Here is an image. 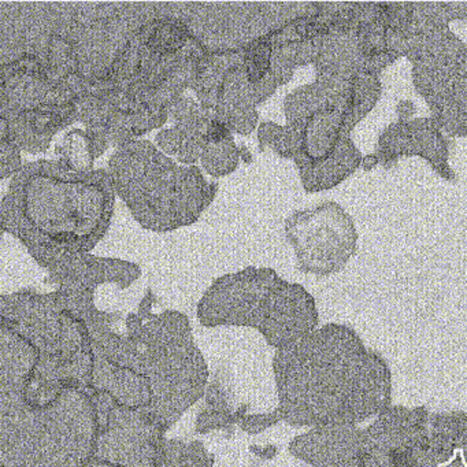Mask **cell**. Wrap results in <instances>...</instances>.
Wrapping results in <instances>:
<instances>
[{"label":"cell","instance_id":"14","mask_svg":"<svg viewBox=\"0 0 467 467\" xmlns=\"http://www.w3.org/2000/svg\"><path fill=\"white\" fill-rule=\"evenodd\" d=\"M22 150L10 137L4 128H0V177L6 180L14 177L22 167Z\"/></svg>","mask_w":467,"mask_h":467},{"label":"cell","instance_id":"6","mask_svg":"<svg viewBox=\"0 0 467 467\" xmlns=\"http://www.w3.org/2000/svg\"><path fill=\"white\" fill-rule=\"evenodd\" d=\"M208 52L237 51L315 14L319 1L280 3H170Z\"/></svg>","mask_w":467,"mask_h":467},{"label":"cell","instance_id":"8","mask_svg":"<svg viewBox=\"0 0 467 467\" xmlns=\"http://www.w3.org/2000/svg\"><path fill=\"white\" fill-rule=\"evenodd\" d=\"M192 91L204 108L241 136L254 132L259 121L257 108L268 99L266 92L248 78L244 48L206 52Z\"/></svg>","mask_w":467,"mask_h":467},{"label":"cell","instance_id":"2","mask_svg":"<svg viewBox=\"0 0 467 467\" xmlns=\"http://www.w3.org/2000/svg\"><path fill=\"white\" fill-rule=\"evenodd\" d=\"M387 48L411 62V80L444 134L467 137V44L450 29L467 1L382 3Z\"/></svg>","mask_w":467,"mask_h":467},{"label":"cell","instance_id":"10","mask_svg":"<svg viewBox=\"0 0 467 467\" xmlns=\"http://www.w3.org/2000/svg\"><path fill=\"white\" fill-rule=\"evenodd\" d=\"M50 281L58 292L76 299L92 301L94 291L104 282L128 288L141 275L138 265L117 258H103L91 252L76 254L48 270Z\"/></svg>","mask_w":467,"mask_h":467},{"label":"cell","instance_id":"15","mask_svg":"<svg viewBox=\"0 0 467 467\" xmlns=\"http://www.w3.org/2000/svg\"><path fill=\"white\" fill-rule=\"evenodd\" d=\"M231 128L221 120L213 118L208 124V128L206 131V143L207 144H218L229 140L232 136Z\"/></svg>","mask_w":467,"mask_h":467},{"label":"cell","instance_id":"3","mask_svg":"<svg viewBox=\"0 0 467 467\" xmlns=\"http://www.w3.org/2000/svg\"><path fill=\"white\" fill-rule=\"evenodd\" d=\"M107 170L134 221L155 234L198 222L218 194L199 167L177 164L147 140L115 148Z\"/></svg>","mask_w":467,"mask_h":467},{"label":"cell","instance_id":"9","mask_svg":"<svg viewBox=\"0 0 467 467\" xmlns=\"http://www.w3.org/2000/svg\"><path fill=\"white\" fill-rule=\"evenodd\" d=\"M410 113H414L411 101H403L398 104L399 120L389 124L378 136L374 154L364 159L365 168L370 170L377 165L392 168L401 158L421 157L437 175L455 182L457 173L450 165V140L431 115L410 118Z\"/></svg>","mask_w":467,"mask_h":467},{"label":"cell","instance_id":"12","mask_svg":"<svg viewBox=\"0 0 467 467\" xmlns=\"http://www.w3.org/2000/svg\"><path fill=\"white\" fill-rule=\"evenodd\" d=\"M57 161L74 173H89L94 168L95 148L87 131L73 129L55 145Z\"/></svg>","mask_w":467,"mask_h":467},{"label":"cell","instance_id":"11","mask_svg":"<svg viewBox=\"0 0 467 467\" xmlns=\"http://www.w3.org/2000/svg\"><path fill=\"white\" fill-rule=\"evenodd\" d=\"M174 121L173 128L161 131L155 137V145L166 155H173L187 166L199 162L207 145L206 131L214 114L204 108L201 101L182 96L168 111Z\"/></svg>","mask_w":467,"mask_h":467},{"label":"cell","instance_id":"5","mask_svg":"<svg viewBox=\"0 0 467 467\" xmlns=\"http://www.w3.org/2000/svg\"><path fill=\"white\" fill-rule=\"evenodd\" d=\"M76 122L74 106L34 55L0 67V128L20 148L43 154L52 138Z\"/></svg>","mask_w":467,"mask_h":467},{"label":"cell","instance_id":"1","mask_svg":"<svg viewBox=\"0 0 467 467\" xmlns=\"http://www.w3.org/2000/svg\"><path fill=\"white\" fill-rule=\"evenodd\" d=\"M115 198L107 168L74 173L58 161L29 162L1 199V229L48 271L101 243L111 227Z\"/></svg>","mask_w":467,"mask_h":467},{"label":"cell","instance_id":"7","mask_svg":"<svg viewBox=\"0 0 467 467\" xmlns=\"http://www.w3.org/2000/svg\"><path fill=\"white\" fill-rule=\"evenodd\" d=\"M285 237L298 268L317 277L340 273L358 251L355 221L333 201L294 211L285 220Z\"/></svg>","mask_w":467,"mask_h":467},{"label":"cell","instance_id":"4","mask_svg":"<svg viewBox=\"0 0 467 467\" xmlns=\"http://www.w3.org/2000/svg\"><path fill=\"white\" fill-rule=\"evenodd\" d=\"M199 315L207 324L259 325L277 332H301L317 322L312 296L267 267H245L215 280L199 303Z\"/></svg>","mask_w":467,"mask_h":467},{"label":"cell","instance_id":"13","mask_svg":"<svg viewBox=\"0 0 467 467\" xmlns=\"http://www.w3.org/2000/svg\"><path fill=\"white\" fill-rule=\"evenodd\" d=\"M240 158L241 151L236 145L234 137H231L224 143L207 144L203 151L201 162L210 175L225 177L237 168Z\"/></svg>","mask_w":467,"mask_h":467}]
</instances>
